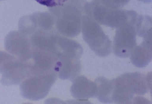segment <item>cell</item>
Masks as SVG:
<instances>
[{"mask_svg": "<svg viewBox=\"0 0 152 104\" xmlns=\"http://www.w3.org/2000/svg\"><path fill=\"white\" fill-rule=\"evenodd\" d=\"M86 0H66L63 5L50 8L57 32L65 37H75L81 31Z\"/></svg>", "mask_w": 152, "mask_h": 104, "instance_id": "obj_1", "label": "cell"}, {"mask_svg": "<svg viewBox=\"0 0 152 104\" xmlns=\"http://www.w3.org/2000/svg\"><path fill=\"white\" fill-rule=\"evenodd\" d=\"M57 63L55 72L62 79L73 81L80 74V58L83 48L77 41L58 34L57 38Z\"/></svg>", "mask_w": 152, "mask_h": 104, "instance_id": "obj_2", "label": "cell"}, {"mask_svg": "<svg viewBox=\"0 0 152 104\" xmlns=\"http://www.w3.org/2000/svg\"><path fill=\"white\" fill-rule=\"evenodd\" d=\"M151 76L148 77L139 72L120 75L114 79L111 100L116 103H134L136 96L144 95L151 87Z\"/></svg>", "mask_w": 152, "mask_h": 104, "instance_id": "obj_3", "label": "cell"}, {"mask_svg": "<svg viewBox=\"0 0 152 104\" xmlns=\"http://www.w3.org/2000/svg\"><path fill=\"white\" fill-rule=\"evenodd\" d=\"M85 9L86 14L91 16L99 24L116 29L138 16V14L134 10L109 8L93 0L87 2Z\"/></svg>", "mask_w": 152, "mask_h": 104, "instance_id": "obj_4", "label": "cell"}, {"mask_svg": "<svg viewBox=\"0 0 152 104\" xmlns=\"http://www.w3.org/2000/svg\"><path fill=\"white\" fill-rule=\"evenodd\" d=\"M83 37L92 51L99 57L111 53L112 43L99 24L91 16L85 14L82 20Z\"/></svg>", "mask_w": 152, "mask_h": 104, "instance_id": "obj_5", "label": "cell"}, {"mask_svg": "<svg viewBox=\"0 0 152 104\" xmlns=\"http://www.w3.org/2000/svg\"><path fill=\"white\" fill-rule=\"evenodd\" d=\"M56 72L30 74L21 83L20 93L24 98L38 101L47 96L57 78Z\"/></svg>", "mask_w": 152, "mask_h": 104, "instance_id": "obj_6", "label": "cell"}, {"mask_svg": "<svg viewBox=\"0 0 152 104\" xmlns=\"http://www.w3.org/2000/svg\"><path fill=\"white\" fill-rule=\"evenodd\" d=\"M0 73L1 83L4 85H18L30 74L27 62L4 51H0Z\"/></svg>", "mask_w": 152, "mask_h": 104, "instance_id": "obj_7", "label": "cell"}, {"mask_svg": "<svg viewBox=\"0 0 152 104\" xmlns=\"http://www.w3.org/2000/svg\"><path fill=\"white\" fill-rule=\"evenodd\" d=\"M137 17L117 28L113 43V52L116 56L129 57L134 47L137 46V35L134 27Z\"/></svg>", "mask_w": 152, "mask_h": 104, "instance_id": "obj_8", "label": "cell"}, {"mask_svg": "<svg viewBox=\"0 0 152 104\" xmlns=\"http://www.w3.org/2000/svg\"><path fill=\"white\" fill-rule=\"evenodd\" d=\"M37 30L57 31L53 17L50 12H35L20 20L18 31L24 35L29 36Z\"/></svg>", "mask_w": 152, "mask_h": 104, "instance_id": "obj_9", "label": "cell"}, {"mask_svg": "<svg viewBox=\"0 0 152 104\" xmlns=\"http://www.w3.org/2000/svg\"><path fill=\"white\" fill-rule=\"evenodd\" d=\"M5 48L13 56L28 62L32 58L31 45L28 36L19 31H12L5 38Z\"/></svg>", "mask_w": 152, "mask_h": 104, "instance_id": "obj_10", "label": "cell"}, {"mask_svg": "<svg viewBox=\"0 0 152 104\" xmlns=\"http://www.w3.org/2000/svg\"><path fill=\"white\" fill-rule=\"evenodd\" d=\"M71 94L78 100H85L96 96L97 86L95 82L88 79L85 76H77L71 86Z\"/></svg>", "mask_w": 152, "mask_h": 104, "instance_id": "obj_11", "label": "cell"}, {"mask_svg": "<svg viewBox=\"0 0 152 104\" xmlns=\"http://www.w3.org/2000/svg\"><path fill=\"white\" fill-rule=\"evenodd\" d=\"M151 36L142 38V41L133 49L130 55V60L134 66L145 67L151 61L152 57Z\"/></svg>", "mask_w": 152, "mask_h": 104, "instance_id": "obj_12", "label": "cell"}, {"mask_svg": "<svg viewBox=\"0 0 152 104\" xmlns=\"http://www.w3.org/2000/svg\"><path fill=\"white\" fill-rule=\"evenodd\" d=\"M97 86V97L102 103H113L111 94L113 91V82L104 77H99L94 81Z\"/></svg>", "mask_w": 152, "mask_h": 104, "instance_id": "obj_13", "label": "cell"}, {"mask_svg": "<svg viewBox=\"0 0 152 104\" xmlns=\"http://www.w3.org/2000/svg\"><path fill=\"white\" fill-rule=\"evenodd\" d=\"M99 4L111 9H120L126 5L130 0H93Z\"/></svg>", "mask_w": 152, "mask_h": 104, "instance_id": "obj_14", "label": "cell"}, {"mask_svg": "<svg viewBox=\"0 0 152 104\" xmlns=\"http://www.w3.org/2000/svg\"><path fill=\"white\" fill-rule=\"evenodd\" d=\"M39 4L48 6L49 8H53L63 5L66 0H35Z\"/></svg>", "mask_w": 152, "mask_h": 104, "instance_id": "obj_15", "label": "cell"}, {"mask_svg": "<svg viewBox=\"0 0 152 104\" xmlns=\"http://www.w3.org/2000/svg\"><path fill=\"white\" fill-rule=\"evenodd\" d=\"M137 1H142V2H144V3H146L151 2V0H137Z\"/></svg>", "mask_w": 152, "mask_h": 104, "instance_id": "obj_16", "label": "cell"}, {"mask_svg": "<svg viewBox=\"0 0 152 104\" xmlns=\"http://www.w3.org/2000/svg\"><path fill=\"white\" fill-rule=\"evenodd\" d=\"M4 1V0H0V1Z\"/></svg>", "mask_w": 152, "mask_h": 104, "instance_id": "obj_17", "label": "cell"}]
</instances>
